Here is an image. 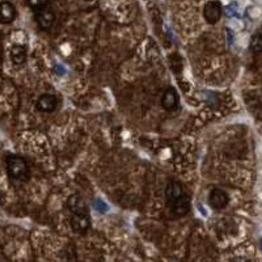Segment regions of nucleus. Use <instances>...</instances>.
<instances>
[{
    "label": "nucleus",
    "mask_w": 262,
    "mask_h": 262,
    "mask_svg": "<svg viewBox=\"0 0 262 262\" xmlns=\"http://www.w3.org/2000/svg\"><path fill=\"white\" fill-rule=\"evenodd\" d=\"M166 204L169 211L177 216L186 215L190 209V198L184 191L182 184L178 182H169L165 190Z\"/></svg>",
    "instance_id": "nucleus-1"
},
{
    "label": "nucleus",
    "mask_w": 262,
    "mask_h": 262,
    "mask_svg": "<svg viewBox=\"0 0 262 262\" xmlns=\"http://www.w3.org/2000/svg\"><path fill=\"white\" fill-rule=\"evenodd\" d=\"M27 4L41 29L44 31L51 29L56 21V16L50 0H27Z\"/></svg>",
    "instance_id": "nucleus-2"
},
{
    "label": "nucleus",
    "mask_w": 262,
    "mask_h": 262,
    "mask_svg": "<svg viewBox=\"0 0 262 262\" xmlns=\"http://www.w3.org/2000/svg\"><path fill=\"white\" fill-rule=\"evenodd\" d=\"M6 171L9 180L13 182H24L28 181L30 169L26 160L19 155L10 154L7 156Z\"/></svg>",
    "instance_id": "nucleus-3"
},
{
    "label": "nucleus",
    "mask_w": 262,
    "mask_h": 262,
    "mask_svg": "<svg viewBox=\"0 0 262 262\" xmlns=\"http://www.w3.org/2000/svg\"><path fill=\"white\" fill-rule=\"evenodd\" d=\"M70 223L72 231L81 235H86L91 227V217L89 207L85 206L71 211Z\"/></svg>",
    "instance_id": "nucleus-4"
},
{
    "label": "nucleus",
    "mask_w": 262,
    "mask_h": 262,
    "mask_svg": "<svg viewBox=\"0 0 262 262\" xmlns=\"http://www.w3.org/2000/svg\"><path fill=\"white\" fill-rule=\"evenodd\" d=\"M58 100L56 96L52 94H43L38 98L36 108L38 112L43 113H52L58 108Z\"/></svg>",
    "instance_id": "nucleus-5"
},
{
    "label": "nucleus",
    "mask_w": 262,
    "mask_h": 262,
    "mask_svg": "<svg viewBox=\"0 0 262 262\" xmlns=\"http://www.w3.org/2000/svg\"><path fill=\"white\" fill-rule=\"evenodd\" d=\"M222 14V7L221 4L217 0L209 1L204 7L203 15L205 20L210 25H215L220 19Z\"/></svg>",
    "instance_id": "nucleus-6"
},
{
    "label": "nucleus",
    "mask_w": 262,
    "mask_h": 262,
    "mask_svg": "<svg viewBox=\"0 0 262 262\" xmlns=\"http://www.w3.org/2000/svg\"><path fill=\"white\" fill-rule=\"evenodd\" d=\"M179 104V95L173 87H169L165 90L162 98H161V105L164 109L169 112H172L177 109Z\"/></svg>",
    "instance_id": "nucleus-7"
},
{
    "label": "nucleus",
    "mask_w": 262,
    "mask_h": 262,
    "mask_svg": "<svg viewBox=\"0 0 262 262\" xmlns=\"http://www.w3.org/2000/svg\"><path fill=\"white\" fill-rule=\"evenodd\" d=\"M228 195L220 189H214L209 195V204L215 210L224 208L228 204Z\"/></svg>",
    "instance_id": "nucleus-8"
},
{
    "label": "nucleus",
    "mask_w": 262,
    "mask_h": 262,
    "mask_svg": "<svg viewBox=\"0 0 262 262\" xmlns=\"http://www.w3.org/2000/svg\"><path fill=\"white\" fill-rule=\"evenodd\" d=\"M17 9L9 1H3L0 5V21L4 25L13 23L17 18Z\"/></svg>",
    "instance_id": "nucleus-9"
},
{
    "label": "nucleus",
    "mask_w": 262,
    "mask_h": 262,
    "mask_svg": "<svg viewBox=\"0 0 262 262\" xmlns=\"http://www.w3.org/2000/svg\"><path fill=\"white\" fill-rule=\"evenodd\" d=\"M10 58L15 65L24 64L27 60V48L21 45H15L11 49Z\"/></svg>",
    "instance_id": "nucleus-10"
},
{
    "label": "nucleus",
    "mask_w": 262,
    "mask_h": 262,
    "mask_svg": "<svg viewBox=\"0 0 262 262\" xmlns=\"http://www.w3.org/2000/svg\"><path fill=\"white\" fill-rule=\"evenodd\" d=\"M251 48L252 51L259 53L262 51V29L258 31L255 35L252 37L251 41Z\"/></svg>",
    "instance_id": "nucleus-11"
},
{
    "label": "nucleus",
    "mask_w": 262,
    "mask_h": 262,
    "mask_svg": "<svg viewBox=\"0 0 262 262\" xmlns=\"http://www.w3.org/2000/svg\"><path fill=\"white\" fill-rule=\"evenodd\" d=\"M92 206H93L95 211H98L100 214H105L109 211V206L101 198H95L92 202Z\"/></svg>",
    "instance_id": "nucleus-12"
},
{
    "label": "nucleus",
    "mask_w": 262,
    "mask_h": 262,
    "mask_svg": "<svg viewBox=\"0 0 262 262\" xmlns=\"http://www.w3.org/2000/svg\"><path fill=\"white\" fill-rule=\"evenodd\" d=\"M198 210H199V211H201V213H202V215H206V210H205V209L203 208V207H202V206H201V205H198Z\"/></svg>",
    "instance_id": "nucleus-13"
},
{
    "label": "nucleus",
    "mask_w": 262,
    "mask_h": 262,
    "mask_svg": "<svg viewBox=\"0 0 262 262\" xmlns=\"http://www.w3.org/2000/svg\"><path fill=\"white\" fill-rule=\"evenodd\" d=\"M260 248H261V250H262V239H260Z\"/></svg>",
    "instance_id": "nucleus-14"
}]
</instances>
